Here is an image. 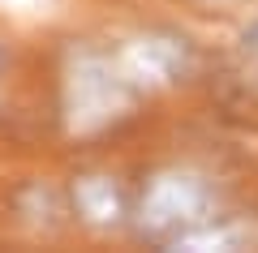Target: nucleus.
I'll use <instances>...</instances> for the list:
<instances>
[{
	"label": "nucleus",
	"instance_id": "3",
	"mask_svg": "<svg viewBox=\"0 0 258 253\" xmlns=\"http://www.w3.org/2000/svg\"><path fill=\"white\" fill-rule=\"evenodd\" d=\"M125 73L134 81H151V86H164V81H176L194 69V47L185 35H172V30H151V35H138L125 43V56H120Z\"/></svg>",
	"mask_w": 258,
	"mask_h": 253
},
{
	"label": "nucleus",
	"instance_id": "7",
	"mask_svg": "<svg viewBox=\"0 0 258 253\" xmlns=\"http://www.w3.org/2000/svg\"><path fill=\"white\" fill-rule=\"evenodd\" d=\"M5 60H9V56H5V47H0V69H5Z\"/></svg>",
	"mask_w": 258,
	"mask_h": 253
},
{
	"label": "nucleus",
	"instance_id": "4",
	"mask_svg": "<svg viewBox=\"0 0 258 253\" xmlns=\"http://www.w3.org/2000/svg\"><path fill=\"white\" fill-rule=\"evenodd\" d=\"M74 206L95 227H116L125 219V198H120V189L108 176H82L74 185Z\"/></svg>",
	"mask_w": 258,
	"mask_h": 253
},
{
	"label": "nucleus",
	"instance_id": "1",
	"mask_svg": "<svg viewBox=\"0 0 258 253\" xmlns=\"http://www.w3.org/2000/svg\"><path fill=\"white\" fill-rule=\"evenodd\" d=\"M129 108H134V77L125 73V64H112V56H103L99 47H86V43L69 47L64 73H60L64 129L78 137L103 133Z\"/></svg>",
	"mask_w": 258,
	"mask_h": 253
},
{
	"label": "nucleus",
	"instance_id": "5",
	"mask_svg": "<svg viewBox=\"0 0 258 253\" xmlns=\"http://www.w3.org/2000/svg\"><path fill=\"white\" fill-rule=\"evenodd\" d=\"M18 210H22V219H26L30 227L52 232V227L60 223V193H56L52 185L35 181V185H26V189L18 193Z\"/></svg>",
	"mask_w": 258,
	"mask_h": 253
},
{
	"label": "nucleus",
	"instance_id": "6",
	"mask_svg": "<svg viewBox=\"0 0 258 253\" xmlns=\"http://www.w3.org/2000/svg\"><path fill=\"white\" fill-rule=\"evenodd\" d=\"M249 236L254 232L245 223H203V227H194V232H185L176 240V249H241Z\"/></svg>",
	"mask_w": 258,
	"mask_h": 253
},
{
	"label": "nucleus",
	"instance_id": "2",
	"mask_svg": "<svg viewBox=\"0 0 258 253\" xmlns=\"http://www.w3.org/2000/svg\"><path fill=\"white\" fill-rule=\"evenodd\" d=\"M215 219V189L207 185V176L198 172H159L155 181L147 185L142 193V206H138V223L142 232L151 236H164V240H181L185 232L203 227Z\"/></svg>",
	"mask_w": 258,
	"mask_h": 253
}]
</instances>
